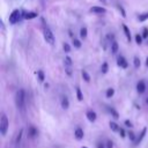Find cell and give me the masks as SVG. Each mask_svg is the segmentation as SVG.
<instances>
[{
    "mask_svg": "<svg viewBox=\"0 0 148 148\" xmlns=\"http://www.w3.org/2000/svg\"><path fill=\"white\" fill-rule=\"evenodd\" d=\"M22 133H23V130L20 131V133H18V135H17V138H16V143L20 142V140H21V138H22Z\"/></svg>",
    "mask_w": 148,
    "mask_h": 148,
    "instance_id": "32",
    "label": "cell"
},
{
    "mask_svg": "<svg viewBox=\"0 0 148 148\" xmlns=\"http://www.w3.org/2000/svg\"><path fill=\"white\" fill-rule=\"evenodd\" d=\"M64 67H65V73L68 76H72V74H73V61H72V58L69 56L65 57V59H64Z\"/></svg>",
    "mask_w": 148,
    "mask_h": 148,
    "instance_id": "3",
    "label": "cell"
},
{
    "mask_svg": "<svg viewBox=\"0 0 148 148\" xmlns=\"http://www.w3.org/2000/svg\"><path fill=\"white\" fill-rule=\"evenodd\" d=\"M75 90H76V97H77V99L79 101H82L83 99V95H82V91H81L80 87H76Z\"/></svg>",
    "mask_w": 148,
    "mask_h": 148,
    "instance_id": "21",
    "label": "cell"
},
{
    "mask_svg": "<svg viewBox=\"0 0 148 148\" xmlns=\"http://www.w3.org/2000/svg\"><path fill=\"white\" fill-rule=\"evenodd\" d=\"M133 64H134V67L135 68H139L140 67V59L138 58V57H134V59H133Z\"/></svg>",
    "mask_w": 148,
    "mask_h": 148,
    "instance_id": "27",
    "label": "cell"
},
{
    "mask_svg": "<svg viewBox=\"0 0 148 148\" xmlns=\"http://www.w3.org/2000/svg\"><path fill=\"white\" fill-rule=\"evenodd\" d=\"M97 148H105V147H104V146H103V145H101V143H99V145H98V146H97Z\"/></svg>",
    "mask_w": 148,
    "mask_h": 148,
    "instance_id": "37",
    "label": "cell"
},
{
    "mask_svg": "<svg viewBox=\"0 0 148 148\" xmlns=\"http://www.w3.org/2000/svg\"><path fill=\"white\" fill-rule=\"evenodd\" d=\"M29 134H30V136H35L37 134V130L34 126H30L29 127Z\"/></svg>",
    "mask_w": 148,
    "mask_h": 148,
    "instance_id": "26",
    "label": "cell"
},
{
    "mask_svg": "<svg viewBox=\"0 0 148 148\" xmlns=\"http://www.w3.org/2000/svg\"><path fill=\"white\" fill-rule=\"evenodd\" d=\"M101 1H103V2H105V1H106V0H101Z\"/></svg>",
    "mask_w": 148,
    "mask_h": 148,
    "instance_id": "40",
    "label": "cell"
},
{
    "mask_svg": "<svg viewBox=\"0 0 148 148\" xmlns=\"http://www.w3.org/2000/svg\"><path fill=\"white\" fill-rule=\"evenodd\" d=\"M106 147H108V148H112V147H113V145H112V141H108V143H106Z\"/></svg>",
    "mask_w": 148,
    "mask_h": 148,
    "instance_id": "35",
    "label": "cell"
},
{
    "mask_svg": "<svg viewBox=\"0 0 148 148\" xmlns=\"http://www.w3.org/2000/svg\"><path fill=\"white\" fill-rule=\"evenodd\" d=\"M125 124H126V126H128V127H132V123H131L130 120H125Z\"/></svg>",
    "mask_w": 148,
    "mask_h": 148,
    "instance_id": "36",
    "label": "cell"
},
{
    "mask_svg": "<svg viewBox=\"0 0 148 148\" xmlns=\"http://www.w3.org/2000/svg\"><path fill=\"white\" fill-rule=\"evenodd\" d=\"M108 110L110 111V113H111V114H112V116H113V117H114L116 119H117V118L119 117V114H118V112H117V111H116V110H114L113 108H108Z\"/></svg>",
    "mask_w": 148,
    "mask_h": 148,
    "instance_id": "25",
    "label": "cell"
},
{
    "mask_svg": "<svg viewBox=\"0 0 148 148\" xmlns=\"http://www.w3.org/2000/svg\"><path fill=\"white\" fill-rule=\"evenodd\" d=\"M138 20H139L140 22H143V21L148 20V12H145V13L140 14V15L138 16Z\"/></svg>",
    "mask_w": 148,
    "mask_h": 148,
    "instance_id": "18",
    "label": "cell"
},
{
    "mask_svg": "<svg viewBox=\"0 0 148 148\" xmlns=\"http://www.w3.org/2000/svg\"><path fill=\"white\" fill-rule=\"evenodd\" d=\"M136 90H138L139 94H143L145 92V90H146V83H145L143 80H141V81H139L136 83Z\"/></svg>",
    "mask_w": 148,
    "mask_h": 148,
    "instance_id": "8",
    "label": "cell"
},
{
    "mask_svg": "<svg viewBox=\"0 0 148 148\" xmlns=\"http://www.w3.org/2000/svg\"><path fill=\"white\" fill-rule=\"evenodd\" d=\"M105 12H106V9L101 6H92L90 8V13H95V14H104Z\"/></svg>",
    "mask_w": 148,
    "mask_h": 148,
    "instance_id": "7",
    "label": "cell"
},
{
    "mask_svg": "<svg viewBox=\"0 0 148 148\" xmlns=\"http://www.w3.org/2000/svg\"><path fill=\"white\" fill-rule=\"evenodd\" d=\"M83 135H84L83 130L80 128V127H77V128L75 130V132H74V136H75V139H76V140H82V139H83Z\"/></svg>",
    "mask_w": 148,
    "mask_h": 148,
    "instance_id": "9",
    "label": "cell"
},
{
    "mask_svg": "<svg viewBox=\"0 0 148 148\" xmlns=\"http://www.w3.org/2000/svg\"><path fill=\"white\" fill-rule=\"evenodd\" d=\"M81 74H82V79H83L86 82H89V81H90V75H89V73H88L87 71H82Z\"/></svg>",
    "mask_w": 148,
    "mask_h": 148,
    "instance_id": "20",
    "label": "cell"
},
{
    "mask_svg": "<svg viewBox=\"0 0 148 148\" xmlns=\"http://www.w3.org/2000/svg\"><path fill=\"white\" fill-rule=\"evenodd\" d=\"M146 103H147V104H148V97H147V99H146Z\"/></svg>",
    "mask_w": 148,
    "mask_h": 148,
    "instance_id": "39",
    "label": "cell"
},
{
    "mask_svg": "<svg viewBox=\"0 0 148 148\" xmlns=\"http://www.w3.org/2000/svg\"><path fill=\"white\" fill-rule=\"evenodd\" d=\"M119 134H120L121 138H124V136H125V131H124L123 128H120V130H119Z\"/></svg>",
    "mask_w": 148,
    "mask_h": 148,
    "instance_id": "34",
    "label": "cell"
},
{
    "mask_svg": "<svg viewBox=\"0 0 148 148\" xmlns=\"http://www.w3.org/2000/svg\"><path fill=\"white\" fill-rule=\"evenodd\" d=\"M146 66H147V67H148V58H147V59H146Z\"/></svg>",
    "mask_w": 148,
    "mask_h": 148,
    "instance_id": "38",
    "label": "cell"
},
{
    "mask_svg": "<svg viewBox=\"0 0 148 148\" xmlns=\"http://www.w3.org/2000/svg\"><path fill=\"white\" fill-rule=\"evenodd\" d=\"M128 136H130V139H131V140H133V141H135V140H136V139H135V136H134V133H133V132H130V133H128Z\"/></svg>",
    "mask_w": 148,
    "mask_h": 148,
    "instance_id": "33",
    "label": "cell"
},
{
    "mask_svg": "<svg viewBox=\"0 0 148 148\" xmlns=\"http://www.w3.org/2000/svg\"><path fill=\"white\" fill-rule=\"evenodd\" d=\"M21 18H22L21 9H14V10L10 13V15H9V23H10V24H15V23H17Z\"/></svg>",
    "mask_w": 148,
    "mask_h": 148,
    "instance_id": "5",
    "label": "cell"
},
{
    "mask_svg": "<svg viewBox=\"0 0 148 148\" xmlns=\"http://www.w3.org/2000/svg\"><path fill=\"white\" fill-rule=\"evenodd\" d=\"M113 94H114V89H113V88H109V89L106 90L105 96H106L108 98H110V97H112V96H113Z\"/></svg>",
    "mask_w": 148,
    "mask_h": 148,
    "instance_id": "24",
    "label": "cell"
},
{
    "mask_svg": "<svg viewBox=\"0 0 148 148\" xmlns=\"http://www.w3.org/2000/svg\"><path fill=\"white\" fill-rule=\"evenodd\" d=\"M146 132H147V128L145 127V128H143V130L141 131V133H140V135H139V136L136 138V140L134 141V142H135V145H139V143L141 142V140H142V139L145 138V135H146Z\"/></svg>",
    "mask_w": 148,
    "mask_h": 148,
    "instance_id": "13",
    "label": "cell"
},
{
    "mask_svg": "<svg viewBox=\"0 0 148 148\" xmlns=\"http://www.w3.org/2000/svg\"><path fill=\"white\" fill-rule=\"evenodd\" d=\"M108 69H109V65H108V62H103V64H102V67H101L102 74H106V73H108Z\"/></svg>",
    "mask_w": 148,
    "mask_h": 148,
    "instance_id": "22",
    "label": "cell"
},
{
    "mask_svg": "<svg viewBox=\"0 0 148 148\" xmlns=\"http://www.w3.org/2000/svg\"><path fill=\"white\" fill-rule=\"evenodd\" d=\"M82 148H87V147H82Z\"/></svg>",
    "mask_w": 148,
    "mask_h": 148,
    "instance_id": "41",
    "label": "cell"
},
{
    "mask_svg": "<svg viewBox=\"0 0 148 148\" xmlns=\"http://www.w3.org/2000/svg\"><path fill=\"white\" fill-rule=\"evenodd\" d=\"M121 27H123V30H124V32H125V35H126V37H127V40L128 42H131V31H130V28L125 24V23H123L121 24Z\"/></svg>",
    "mask_w": 148,
    "mask_h": 148,
    "instance_id": "12",
    "label": "cell"
},
{
    "mask_svg": "<svg viewBox=\"0 0 148 148\" xmlns=\"http://www.w3.org/2000/svg\"><path fill=\"white\" fill-rule=\"evenodd\" d=\"M64 51H65V52H67V53L71 51V46H69V44L64 43Z\"/></svg>",
    "mask_w": 148,
    "mask_h": 148,
    "instance_id": "31",
    "label": "cell"
},
{
    "mask_svg": "<svg viewBox=\"0 0 148 148\" xmlns=\"http://www.w3.org/2000/svg\"><path fill=\"white\" fill-rule=\"evenodd\" d=\"M15 104L18 110H24V104H25V91L23 89H20L16 91L15 95Z\"/></svg>",
    "mask_w": 148,
    "mask_h": 148,
    "instance_id": "1",
    "label": "cell"
},
{
    "mask_svg": "<svg viewBox=\"0 0 148 148\" xmlns=\"http://www.w3.org/2000/svg\"><path fill=\"white\" fill-rule=\"evenodd\" d=\"M72 43H73V45H74L76 49H80V47H81V42H80L77 38H73V39H72Z\"/></svg>",
    "mask_w": 148,
    "mask_h": 148,
    "instance_id": "23",
    "label": "cell"
},
{
    "mask_svg": "<svg viewBox=\"0 0 148 148\" xmlns=\"http://www.w3.org/2000/svg\"><path fill=\"white\" fill-rule=\"evenodd\" d=\"M61 108L65 109V110H67L69 108V101H68L67 96H62L61 97Z\"/></svg>",
    "mask_w": 148,
    "mask_h": 148,
    "instance_id": "11",
    "label": "cell"
},
{
    "mask_svg": "<svg viewBox=\"0 0 148 148\" xmlns=\"http://www.w3.org/2000/svg\"><path fill=\"white\" fill-rule=\"evenodd\" d=\"M8 126H9V121H8V118L5 113L1 114V119H0V133L2 135H6L7 133V130H8Z\"/></svg>",
    "mask_w": 148,
    "mask_h": 148,
    "instance_id": "4",
    "label": "cell"
},
{
    "mask_svg": "<svg viewBox=\"0 0 148 148\" xmlns=\"http://www.w3.org/2000/svg\"><path fill=\"white\" fill-rule=\"evenodd\" d=\"M117 8H118V9H119V12L121 13V16H123V17H125V16H126V13H125V9L123 8V6H121V5H117Z\"/></svg>",
    "mask_w": 148,
    "mask_h": 148,
    "instance_id": "29",
    "label": "cell"
},
{
    "mask_svg": "<svg viewBox=\"0 0 148 148\" xmlns=\"http://www.w3.org/2000/svg\"><path fill=\"white\" fill-rule=\"evenodd\" d=\"M36 74H37L38 80H39L40 82H43V81H44V79H45V74H44V72H43L42 69H39V71H37V72H36Z\"/></svg>",
    "mask_w": 148,
    "mask_h": 148,
    "instance_id": "17",
    "label": "cell"
},
{
    "mask_svg": "<svg viewBox=\"0 0 148 148\" xmlns=\"http://www.w3.org/2000/svg\"><path fill=\"white\" fill-rule=\"evenodd\" d=\"M43 36H44V39H45V42L47 44H50V45H54L56 44V37H54L53 32L51 31V29L49 27H46V25L43 28Z\"/></svg>",
    "mask_w": 148,
    "mask_h": 148,
    "instance_id": "2",
    "label": "cell"
},
{
    "mask_svg": "<svg viewBox=\"0 0 148 148\" xmlns=\"http://www.w3.org/2000/svg\"><path fill=\"white\" fill-rule=\"evenodd\" d=\"M118 49H119V46H118V43H117L116 40H113V42L111 43V52H112L113 54H116V53L118 52Z\"/></svg>",
    "mask_w": 148,
    "mask_h": 148,
    "instance_id": "15",
    "label": "cell"
},
{
    "mask_svg": "<svg viewBox=\"0 0 148 148\" xmlns=\"http://www.w3.org/2000/svg\"><path fill=\"white\" fill-rule=\"evenodd\" d=\"M87 119L89 120V121H91V123H94L95 120H96V118H97V116H96V113L94 112V111H91V110H89V111H87Z\"/></svg>",
    "mask_w": 148,
    "mask_h": 148,
    "instance_id": "10",
    "label": "cell"
},
{
    "mask_svg": "<svg viewBox=\"0 0 148 148\" xmlns=\"http://www.w3.org/2000/svg\"><path fill=\"white\" fill-rule=\"evenodd\" d=\"M109 126H110V128H111L113 132H119V130H120L119 126H118L114 121H110V123H109Z\"/></svg>",
    "mask_w": 148,
    "mask_h": 148,
    "instance_id": "16",
    "label": "cell"
},
{
    "mask_svg": "<svg viewBox=\"0 0 148 148\" xmlns=\"http://www.w3.org/2000/svg\"><path fill=\"white\" fill-rule=\"evenodd\" d=\"M87 35H88V30H87V28H86V27H82L81 30H80V37L84 39V38L87 37Z\"/></svg>",
    "mask_w": 148,
    "mask_h": 148,
    "instance_id": "19",
    "label": "cell"
},
{
    "mask_svg": "<svg viewBox=\"0 0 148 148\" xmlns=\"http://www.w3.org/2000/svg\"><path fill=\"white\" fill-rule=\"evenodd\" d=\"M142 38H148V28H143V31H142Z\"/></svg>",
    "mask_w": 148,
    "mask_h": 148,
    "instance_id": "30",
    "label": "cell"
},
{
    "mask_svg": "<svg viewBox=\"0 0 148 148\" xmlns=\"http://www.w3.org/2000/svg\"><path fill=\"white\" fill-rule=\"evenodd\" d=\"M142 39H143V38H142V35H139V34L135 35V42H136V44L140 45V44L142 43Z\"/></svg>",
    "mask_w": 148,
    "mask_h": 148,
    "instance_id": "28",
    "label": "cell"
},
{
    "mask_svg": "<svg viewBox=\"0 0 148 148\" xmlns=\"http://www.w3.org/2000/svg\"><path fill=\"white\" fill-rule=\"evenodd\" d=\"M38 16V14L37 13H35V12H27L25 13V20H32V18H36Z\"/></svg>",
    "mask_w": 148,
    "mask_h": 148,
    "instance_id": "14",
    "label": "cell"
},
{
    "mask_svg": "<svg viewBox=\"0 0 148 148\" xmlns=\"http://www.w3.org/2000/svg\"><path fill=\"white\" fill-rule=\"evenodd\" d=\"M117 65L119 67L124 68V69H126L128 67V62H127V60L123 56H118V58H117Z\"/></svg>",
    "mask_w": 148,
    "mask_h": 148,
    "instance_id": "6",
    "label": "cell"
}]
</instances>
